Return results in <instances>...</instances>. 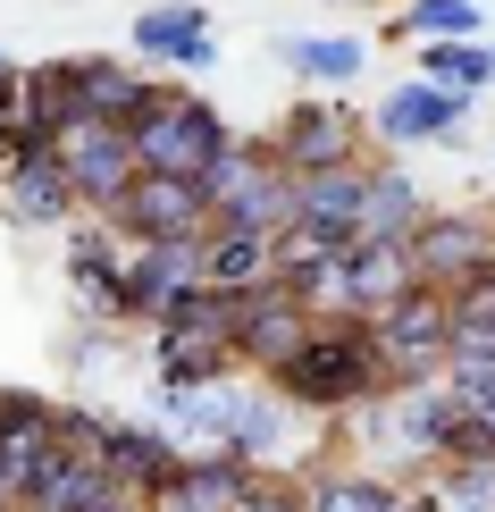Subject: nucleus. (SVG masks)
<instances>
[{"instance_id":"obj_4","label":"nucleus","mask_w":495,"mask_h":512,"mask_svg":"<svg viewBox=\"0 0 495 512\" xmlns=\"http://www.w3.org/2000/svg\"><path fill=\"white\" fill-rule=\"evenodd\" d=\"M202 194H210V219L219 227H261V236H286L294 227V168L269 152V135L261 143L235 135V152L202 177Z\"/></svg>"},{"instance_id":"obj_27","label":"nucleus","mask_w":495,"mask_h":512,"mask_svg":"<svg viewBox=\"0 0 495 512\" xmlns=\"http://www.w3.org/2000/svg\"><path fill=\"white\" fill-rule=\"evenodd\" d=\"M420 76L445 84V93L479 101L487 84H495V51H487V42H420Z\"/></svg>"},{"instance_id":"obj_11","label":"nucleus","mask_w":495,"mask_h":512,"mask_svg":"<svg viewBox=\"0 0 495 512\" xmlns=\"http://www.w3.org/2000/svg\"><path fill=\"white\" fill-rule=\"evenodd\" d=\"M118 236L126 244H177V236H210V194H202V177H152V168H143L135 177V194L118 202Z\"/></svg>"},{"instance_id":"obj_5","label":"nucleus","mask_w":495,"mask_h":512,"mask_svg":"<svg viewBox=\"0 0 495 512\" xmlns=\"http://www.w3.org/2000/svg\"><path fill=\"white\" fill-rule=\"evenodd\" d=\"M269 152L294 168V177H319V168H361L370 152V118L336 93H303L286 118L269 126Z\"/></svg>"},{"instance_id":"obj_13","label":"nucleus","mask_w":495,"mask_h":512,"mask_svg":"<svg viewBox=\"0 0 495 512\" xmlns=\"http://www.w3.org/2000/svg\"><path fill=\"white\" fill-rule=\"evenodd\" d=\"M403 286H412V252L386 244V236H353L344 261H336V286H328V311L319 319H378Z\"/></svg>"},{"instance_id":"obj_18","label":"nucleus","mask_w":495,"mask_h":512,"mask_svg":"<svg viewBox=\"0 0 495 512\" xmlns=\"http://www.w3.org/2000/svg\"><path fill=\"white\" fill-rule=\"evenodd\" d=\"M152 378H160L168 395H193V387H227V378H244V361H235L227 336L152 328Z\"/></svg>"},{"instance_id":"obj_12","label":"nucleus","mask_w":495,"mask_h":512,"mask_svg":"<svg viewBox=\"0 0 495 512\" xmlns=\"http://www.w3.org/2000/svg\"><path fill=\"white\" fill-rule=\"evenodd\" d=\"M470 110H479L470 93H445V84L412 76V84H395V93L370 110V135L386 143V152H412V143H462Z\"/></svg>"},{"instance_id":"obj_9","label":"nucleus","mask_w":495,"mask_h":512,"mask_svg":"<svg viewBox=\"0 0 495 512\" xmlns=\"http://www.w3.org/2000/svg\"><path fill=\"white\" fill-rule=\"evenodd\" d=\"M0 219L26 227V236H42V227H76V219H84V210H76V185H68V160H59L51 135L17 143L9 185H0Z\"/></svg>"},{"instance_id":"obj_6","label":"nucleus","mask_w":495,"mask_h":512,"mask_svg":"<svg viewBox=\"0 0 495 512\" xmlns=\"http://www.w3.org/2000/svg\"><path fill=\"white\" fill-rule=\"evenodd\" d=\"M59 160H68V185H76V210L84 219H118V202L135 194L143 160H135V135L110 118H76L59 135Z\"/></svg>"},{"instance_id":"obj_30","label":"nucleus","mask_w":495,"mask_h":512,"mask_svg":"<svg viewBox=\"0 0 495 512\" xmlns=\"http://www.w3.org/2000/svg\"><path fill=\"white\" fill-rule=\"evenodd\" d=\"M110 429H118V420L93 412V403H59V454H84V462L110 471Z\"/></svg>"},{"instance_id":"obj_14","label":"nucleus","mask_w":495,"mask_h":512,"mask_svg":"<svg viewBox=\"0 0 495 512\" xmlns=\"http://www.w3.org/2000/svg\"><path fill=\"white\" fill-rule=\"evenodd\" d=\"M126 42H135V59H152V68H185V76L219 68V34H210L202 0H152V9L126 26Z\"/></svg>"},{"instance_id":"obj_31","label":"nucleus","mask_w":495,"mask_h":512,"mask_svg":"<svg viewBox=\"0 0 495 512\" xmlns=\"http://www.w3.org/2000/svg\"><path fill=\"white\" fill-rule=\"evenodd\" d=\"M428 487L445 496V512H462V504H495V462H445V471H428Z\"/></svg>"},{"instance_id":"obj_37","label":"nucleus","mask_w":495,"mask_h":512,"mask_svg":"<svg viewBox=\"0 0 495 512\" xmlns=\"http://www.w3.org/2000/svg\"><path fill=\"white\" fill-rule=\"evenodd\" d=\"M0 76H17V59H9V51H0Z\"/></svg>"},{"instance_id":"obj_7","label":"nucleus","mask_w":495,"mask_h":512,"mask_svg":"<svg viewBox=\"0 0 495 512\" xmlns=\"http://www.w3.org/2000/svg\"><path fill=\"white\" fill-rule=\"evenodd\" d=\"M403 252H412L420 286L462 294V286H479V277L495 269V210H428Z\"/></svg>"},{"instance_id":"obj_34","label":"nucleus","mask_w":495,"mask_h":512,"mask_svg":"<svg viewBox=\"0 0 495 512\" xmlns=\"http://www.w3.org/2000/svg\"><path fill=\"white\" fill-rule=\"evenodd\" d=\"M84 512H152V496H126V487H101Z\"/></svg>"},{"instance_id":"obj_28","label":"nucleus","mask_w":495,"mask_h":512,"mask_svg":"<svg viewBox=\"0 0 495 512\" xmlns=\"http://www.w3.org/2000/svg\"><path fill=\"white\" fill-rule=\"evenodd\" d=\"M311 512H403V487L378 479V471H319Z\"/></svg>"},{"instance_id":"obj_16","label":"nucleus","mask_w":495,"mask_h":512,"mask_svg":"<svg viewBox=\"0 0 495 512\" xmlns=\"http://www.w3.org/2000/svg\"><path fill=\"white\" fill-rule=\"evenodd\" d=\"M294 429H303V412H294L269 378H252V387L235 395V420H227V445H219V454L252 462V471H277V454L294 445Z\"/></svg>"},{"instance_id":"obj_15","label":"nucleus","mask_w":495,"mask_h":512,"mask_svg":"<svg viewBox=\"0 0 495 512\" xmlns=\"http://www.w3.org/2000/svg\"><path fill=\"white\" fill-rule=\"evenodd\" d=\"M185 286H202V236H177V244H126V319L160 328V311L177 303Z\"/></svg>"},{"instance_id":"obj_17","label":"nucleus","mask_w":495,"mask_h":512,"mask_svg":"<svg viewBox=\"0 0 495 512\" xmlns=\"http://www.w3.org/2000/svg\"><path fill=\"white\" fill-rule=\"evenodd\" d=\"M462 420H470V412L454 403L445 378H437V387H403V395H395V454H412L420 471H437V462L454 454Z\"/></svg>"},{"instance_id":"obj_20","label":"nucleus","mask_w":495,"mask_h":512,"mask_svg":"<svg viewBox=\"0 0 495 512\" xmlns=\"http://www.w3.org/2000/svg\"><path fill=\"white\" fill-rule=\"evenodd\" d=\"M177 471H185V445L168 437L160 420H118L110 429V487H126V496H160Z\"/></svg>"},{"instance_id":"obj_26","label":"nucleus","mask_w":495,"mask_h":512,"mask_svg":"<svg viewBox=\"0 0 495 512\" xmlns=\"http://www.w3.org/2000/svg\"><path fill=\"white\" fill-rule=\"evenodd\" d=\"M395 34H412V42H487V17H479V0H403Z\"/></svg>"},{"instance_id":"obj_33","label":"nucleus","mask_w":495,"mask_h":512,"mask_svg":"<svg viewBox=\"0 0 495 512\" xmlns=\"http://www.w3.org/2000/svg\"><path fill=\"white\" fill-rule=\"evenodd\" d=\"M244 512H311V479L261 471V479H252V496H244Z\"/></svg>"},{"instance_id":"obj_29","label":"nucleus","mask_w":495,"mask_h":512,"mask_svg":"<svg viewBox=\"0 0 495 512\" xmlns=\"http://www.w3.org/2000/svg\"><path fill=\"white\" fill-rule=\"evenodd\" d=\"M101 487H110V471H101V462L59 454L51 471H42V487H34V504H26V512H84V504L101 496Z\"/></svg>"},{"instance_id":"obj_1","label":"nucleus","mask_w":495,"mask_h":512,"mask_svg":"<svg viewBox=\"0 0 495 512\" xmlns=\"http://www.w3.org/2000/svg\"><path fill=\"white\" fill-rule=\"evenodd\" d=\"M269 387L303 420H344V412H361V403H386L395 378H386V361H378L370 319H319L311 345L294 353L286 370H269Z\"/></svg>"},{"instance_id":"obj_23","label":"nucleus","mask_w":495,"mask_h":512,"mask_svg":"<svg viewBox=\"0 0 495 512\" xmlns=\"http://www.w3.org/2000/svg\"><path fill=\"white\" fill-rule=\"evenodd\" d=\"M269 277H277V236H261V227H210L202 236V286L252 294Z\"/></svg>"},{"instance_id":"obj_22","label":"nucleus","mask_w":495,"mask_h":512,"mask_svg":"<svg viewBox=\"0 0 495 512\" xmlns=\"http://www.w3.org/2000/svg\"><path fill=\"white\" fill-rule=\"evenodd\" d=\"M361 202H370V160H361V168L294 177V219H303V227H328V236H344V244L361 236Z\"/></svg>"},{"instance_id":"obj_24","label":"nucleus","mask_w":495,"mask_h":512,"mask_svg":"<svg viewBox=\"0 0 495 512\" xmlns=\"http://www.w3.org/2000/svg\"><path fill=\"white\" fill-rule=\"evenodd\" d=\"M428 202L420 194V177L412 168H395V160H378L370 168V202H361V236H386V244H412V227L428 219Z\"/></svg>"},{"instance_id":"obj_2","label":"nucleus","mask_w":495,"mask_h":512,"mask_svg":"<svg viewBox=\"0 0 495 512\" xmlns=\"http://www.w3.org/2000/svg\"><path fill=\"white\" fill-rule=\"evenodd\" d=\"M126 135H135V160L152 177H210L235 152V126L219 118V101L185 93V84H152V101L126 118Z\"/></svg>"},{"instance_id":"obj_19","label":"nucleus","mask_w":495,"mask_h":512,"mask_svg":"<svg viewBox=\"0 0 495 512\" xmlns=\"http://www.w3.org/2000/svg\"><path fill=\"white\" fill-rule=\"evenodd\" d=\"M252 462H235V454H185V471L152 496V512H244L252 496Z\"/></svg>"},{"instance_id":"obj_3","label":"nucleus","mask_w":495,"mask_h":512,"mask_svg":"<svg viewBox=\"0 0 495 512\" xmlns=\"http://www.w3.org/2000/svg\"><path fill=\"white\" fill-rule=\"evenodd\" d=\"M454 328H462V319H454V294H445V286H420V277L370 319L395 395H403V387H437V378L454 370Z\"/></svg>"},{"instance_id":"obj_36","label":"nucleus","mask_w":495,"mask_h":512,"mask_svg":"<svg viewBox=\"0 0 495 512\" xmlns=\"http://www.w3.org/2000/svg\"><path fill=\"white\" fill-rule=\"evenodd\" d=\"M0 512H17V487H9V454H0Z\"/></svg>"},{"instance_id":"obj_25","label":"nucleus","mask_w":495,"mask_h":512,"mask_svg":"<svg viewBox=\"0 0 495 512\" xmlns=\"http://www.w3.org/2000/svg\"><path fill=\"white\" fill-rule=\"evenodd\" d=\"M277 59L303 84H319V93H344V84L370 68V42L361 34H277Z\"/></svg>"},{"instance_id":"obj_38","label":"nucleus","mask_w":495,"mask_h":512,"mask_svg":"<svg viewBox=\"0 0 495 512\" xmlns=\"http://www.w3.org/2000/svg\"><path fill=\"white\" fill-rule=\"evenodd\" d=\"M462 512H495V504H462Z\"/></svg>"},{"instance_id":"obj_35","label":"nucleus","mask_w":495,"mask_h":512,"mask_svg":"<svg viewBox=\"0 0 495 512\" xmlns=\"http://www.w3.org/2000/svg\"><path fill=\"white\" fill-rule=\"evenodd\" d=\"M403 512H445V496L437 487H403Z\"/></svg>"},{"instance_id":"obj_21","label":"nucleus","mask_w":495,"mask_h":512,"mask_svg":"<svg viewBox=\"0 0 495 512\" xmlns=\"http://www.w3.org/2000/svg\"><path fill=\"white\" fill-rule=\"evenodd\" d=\"M68 84H76V118H110V126H126L152 101V76H143L135 59H110V51L68 59Z\"/></svg>"},{"instance_id":"obj_32","label":"nucleus","mask_w":495,"mask_h":512,"mask_svg":"<svg viewBox=\"0 0 495 512\" xmlns=\"http://www.w3.org/2000/svg\"><path fill=\"white\" fill-rule=\"evenodd\" d=\"M445 387H454V403H462L470 420H495V361H454Z\"/></svg>"},{"instance_id":"obj_39","label":"nucleus","mask_w":495,"mask_h":512,"mask_svg":"<svg viewBox=\"0 0 495 512\" xmlns=\"http://www.w3.org/2000/svg\"><path fill=\"white\" fill-rule=\"evenodd\" d=\"M487 51H495V42H487Z\"/></svg>"},{"instance_id":"obj_8","label":"nucleus","mask_w":495,"mask_h":512,"mask_svg":"<svg viewBox=\"0 0 495 512\" xmlns=\"http://www.w3.org/2000/svg\"><path fill=\"white\" fill-rule=\"evenodd\" d=\"M311 328H319V311L294 286H277V277H269V286H252V294H235V361H244L252 378L286 370V361L311 345Z\"/></svg>"},{"instance_id":"obj_10","label":"nucleus","mask_w":495,"mask_h":512,"mask_svg":"<svg viewBox=\"0 0 495 512\" xmlns=\"http://www.w3.org/2000/svg\"><path fill=\"white\" fill-rule=\"evenodd\" d=\"M68 294L84 328H118L126 319V236L110 219H76L68 227Z\"/></svg>"}]
</instances>
